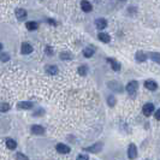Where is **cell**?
<instances>
[{"instance_id": "9c48e42d", "label": "cell", "mask_w": 160, "mask_h": 160, "mask_svg": "<svg viewBox=\"0 0 160 160\" xmlns=\"http://www.w3.org/2000/svg\"><path fill=\"white\" fill-rule=\"evenodd\" d=\"M95 27H97V29H99V30H102L107 27V21L105 18H98L97 21H95Z\"/></svg>"}, {"instance_id": "4fadbf2b", "label": "cell", "mask_w": 160, "mask_h": 160, "mask_svg": "<svg viewBox=\"0 0 160 160\" xmlns=\"http://www.w3.org/2000/svg\"><path fill=\"white\" fill-rule=\"evenodd\" d=\"M16 17L19 19V21H23L27 18V11L24 9H16Z\"/></svg>"}, {"instance_id": "cb8c5ba5", "label": "cell", "mask_w": 160, "mask_h": 160, "mask_svg": "<svg viewBox=\"0 0 160 160\" xmlns=\"http://www.w3.org/2000/svg\"><path fill=\"white\" fill-rule=\"evenodd\" d=\"M116 102H117V100H116V98L113 97V95H110V97L107 98V104H108L111 107H113V106L116 105Z\"/></svg>"}, {"instance_id": "ac0fdd59", "label": "cell", "mask_w": 160, "mask_h": 160, "mask_svg": "<svg viewBox=\"0 0 160 160\" xmlns=\"http://www.w3.org/2000/svg\"><path fill=\"white\" fill-rule=\"evenodd\" d=\"M46 72L48 75H51V76H54V75L58 74V68L55 65H48L47 69H46Z\"/></svg>"}, {"instance_id": "f1b7e54d", "label": "cell", "mask_w": 160, "mask_h": 160, "mask_svg": "<svg viewBox=\"0 0 160 160\" xmlns=\"http://www.w3.org/2000/svg\"><path fill=\"white\" fill-rule=\"evenodd\" d=\"M16 159H28V156H25V155H23L21 153H17L16 154Z\"/></svg>"}, {"instance_id": "8fae6325", "label": "cell", "mask_w": 160, "mask_h": 160, "mask_svg": "<svg viewBox=\"0 0 160 160\" xmlns=\"http://www.w3.org/2000/svg\"><path fill=\"white\" fill-rule=\"evenodd\" d=\"M107 61L111 64V68H112L114 71H119V70H120V66H122V65H120V63H119V61H117L116 59L108 58V59H107Z\"/></svg>"}, {"instance_id": "484cf974", "label": "cell", "mask_w": 160, "mask_h": 160, "mask_svg": "<svg viewBox=\"0 0 160 160\" xmlns=\"http://www.w3.org/2000/svg\"><path fill=\"white\" fill-rule=\"evenodd\" d=\"M9 59H10V55L7 53H1L0 54V60L1 61H7Z\"/></svg>"}, {"instance_id": "9a60e30c", "label": "cell", "mask_w": 160, "mask_h": 160, "mask_svg": "<svg viewBox=\"0 0 160 160\" xmlns=\"http://www.w3.org/2000/svg\"><path fill=\"white\" fill-rule=\"evenodd\" d=\"M81 7H82V10L84 12H90L91 9H93L91 4L89 1H87V0H82V1H81Z\"/></svg>"}, {"instance_id": "d4e9b609", "label": "cell", "mask_w": 160, "mask_h": 160, "mask_svg": "<svg viewBox=\"0 0 160 160\" xmlns=\"http://www.w3.org/2000/svg\"><path fill=\"white\" fill-rule=\"evenodd\" d=\"M60 59H61V60L71 59V53H68V52H66V53H64V52H63V53H60Z\"/></svg>"}, {"instance_id": "ffe728a7", "label": "cell", "mask_w": 160, "mask_h": 160, "mask_svg": "<svg viewBox=\"0 0 160 160\" xmlns=\"http://www.w3.org/2000/svg\"><path fill=\"white\" fill-rule=\"evenodd\" d=\"M38 23L36 22H27V24H25V28L28 29V30H30V31H33V30H36L38 29Z\"/></svg>"}, {"instance_id": "8992f818", "label": "cell", "mask_w": 160, "mask_h": 160, "mask_svg": "<svg viewBox=\"0 0 160 160\" xmlns=\"http://www.w3.org/2000/svg\"><path fill=\"white\" fill-rule=\"evenodd\" d=\"M30 130H31V134H34V135H44L45 134V128L41 125H38V124L31 126Z\"/></svg>"}, {"instance_id": "52a82bcc", "label": "cell", "mask_w": 160, "mask_h": 160, "mask_svg": "<svg viewBox=\"0 0 160 160\" xmlns=\"http://www.w3.org/2000/svg\"><path fill=\"white\" fill-rule=\"evenodd\" d=\"M107 84H108V88H110V89H112L113 91L120 93V91L123 90V88H122L120 83H119V82H117V81H111V82H108Z\"/></svg>"}, {"instance_id": "6da1fadb", "label": "cell", "mask_w": 160, "mask_h": 160, "mask_svg": "<svg viewBox=\"0 0 160 160\" xmlns=\"http://www.w3.org/2000/svg\"><path fill=\"white\" fill-rule=\"evenodd\" d=\"M102 147H104V145L101 143V142H97V143H94L93 146H90V147H86V148H83L86 152H89V153H94V154H98V153H100L101 150H102Z\"/></svg>"}, {"instance_id": "f546056e", "label": "cell", "mask_w": 160, "mask_h": 160, "mask_svg": "<svg viewBox=\"0 0 160 160\" xmlns=\"http://www.w3.org/2000/svg\"><path fill=\"white\" fill-rule=\"evenodd\" d=\"M77 159H78V160H88L89 156H88V155H82V154H81V155L77 156Z\"/></svg>"}, {"instance_id": "30bf717a", "label": "cell", "mask_w": 160, "mask_h": 160, "mask_svg": "<svg viewBox=\"0 0 160 160\" xmlns=\"http://www.w3.org/2000/svg\"><path fill=\"white\" fill-rule=\"evenodd\" d=\"M21 52H22V54H30L33 52V47H31V45L28 42H23L22 47H21Z\"/></svg>"}, {"instance_id": "7a4b0ae2", "label": "cell", "mask_w": 160, "mask_h": 160, "mask_svg": "<svg viewBox=\"0 0 160 160\" xmlns=\"http://www.w3.org/2000/svg\"><path fill=\"white\" fill-rule=\"evenodd\" d=\"M137 89H139V83L137 81H130L129 83L126 84V91L129 93L130 95H135L137 93Z\"/></svg>"}, {"instance_id": "d6986e66", "label": "cell", "mask_w": 160, "mask_h": 160, "mask_svg": "<svg viewBox=\"0 0 160 160\" xmlns=\"http://www.w3.org/2000/svg\"><path fill=\"white\" fill-rule=\"evenodd\" d=\"M149 57H150V59L153 61H155L156 64H159V65H160V53L159 52H152L149 54Z\"/></svg>"}, {"instance_id": "4316f807", "label": "cell", "mask_w": 160, "mask_h": 160, "mask_svg": "<svg viewBox=\"0 0 160 160\" xmlns=\"http://www.w3.org/2000/svg\"><path fill=\"white\" fill-rule=\"evenodd\" d=\"M45 52H46L47 55H52V54H53V51H52V47H51V46H47L46 49H45Z\"/></svg>"}, {"instance_id": "277c9868", "label": "cell", "mask_w": 160, "mask_h": 160, "mask_svg": "<svg viewBox=\"0 0 160 160\" xmlns=\"http://www.w3.org/2000/svg\"><path fill=\"white\" fill-rule=\"evenodd\" d=\"M137 156V147L134 143H130L128 147V158L129 159H135Z\"/></svg>"}, {"instance_id": "2e32d148", "label": "cell", "mask_w": 160, "mask_h": 160, "mask_svg": "<svg viewBox=\"0 0 160 160\" xmlns=\"http://www.w3.org/2000/svg\"><path fill=\"white\" fill-rule=\"evenodd\" d=\"M94 52H95V49H94V47H91V46H89V47H86V48L83 49V55H84L86 58H90V57H93V54H94Z\"/></svg>"}, {"instance_id": "5bb4252c", "label": "cell", "mask_w": 160, "mask_h": 160, "mask_svg": "<svg viewBox=\"0 0 160 160\" xmlns=\"http://www.w3.org/2000/svg\"><path fill=\"white\" fill-rule=\"evenodd\" d=\"M98 39H99L101 42H104V44H108V42L111 41V36H110L107 33H99V34H98Z\"/></svg>"}, {"instance_id": "e0dca14e", "label": "cell", "mask_w": 160, "mask_h": 160, "mask_svg": "<svg viewBox=\"0 0 160 160\" xmlns=\"http://www.w3.org/2000/svg\"><path fill=\"white\" fill-rule=\"evenodd\" d=\"M135 58H136V60H137L139 63H141V61H146V59H147V54H146L145 52H142V51H139V52H136Z\"/></svg>"}, {"instance_id": "ba28073f", "label": "cell", "mask_w": 160, "mask_h": 160, "mask_svg": "<svg viewBox=\"0 0 160 160\" xmlns=\"http://www.w3.org/2000/svg\"><path fill=\"white\" fill-rule=\"evenodd\" d=\"M145 87H146L148 90L154 91V90L158 89V83H156L154 80H147V81H145Z\"/></svg>"}, {"instance_id": "7c38bea8", "label": "cell", "mask_w": 160, "mask_h": 160, "mask_svg": "<svg viewBox=\"0 0 160 160\" xmlns=\"http://www.w3.org/2000/svg\"><path fill=\"white\" fill-rule=\"evenodd\" d=\"M17 106H18V108H22V110H30V108H33L34 104L31 101H21Z\"/></svg>"}, {"instance_id": "7402d4cb", "label": "cell", "mask_w": 160, "mask_h": 160, "mask_svg": "<svg viewBox=\"0 0 160 160\" xmlns=\"http://www.w3.org/2000/svg\"><path fill=\"white\" fill-rule=\"evenodd\" d=\"M78 74H80L81 76H87V74H88V68H87V65L80 66V68H78Z\"/></svg>"}, {"instance_id": "4dcf8cb0", "label": "cell", "mask_w": 160, "mask_h": 160, "mask_svg": "<svg viewBox=\"0 0 160 160\" xmlns=\"http://www.w3.org/2000/svg\"><path fill=\"white\" fill-rule=\"evenodd\" d=\"M1 48H3V45H1V44H0V51H1Z\"/></svg>"}, {"instance_id": "5b68a950", "label": "cell", "mask_w": 160, "mask_h": 160, "mask_svg": "<svg viewBox=\"0 0 160 160\" xmlns=\"http://www.w3.org/2000/svg\"><path fill=\"white\" fill-rule=\"evenodd\" d=\"M142 112H143V114H145L146 117L152 116V114H153V112H154V105H153V104H150V102L146 104V105L143 106V108H142Z\"/></svg>"}, {"instance_id": "603a6c76", "label": "cell", "mask_w": 160, "mask_h": 160, "mask_svg": "<svg viewBox=\"0 0 160 160\" xmlns=\"http://www.w3.org/2000/svg\"><path fill=\"white\" fill-rule=\"evenodd\" d=\"M10 110V105L7 102H0V112H7Z\"/></svg>"}, {"instance_id": "83f0119b", "label": "cell", "mask_w": 160, "mask_h": 160, "mask_svg": "<svg viewBox=\"0 0 160 160\" xmlns=\"http://www.w3.org/2000/svg\"><path fill=\"white\" fill-rule=\"evenodd\" d=\"M154 117H155V119H156V120H160V108L155 111V113H154Z\"/></svg>"}, {"instance_id": "44dd1931", "label": "cell", "mask_w": 160, "mask_h": 160, "mask_svg": "<svg viewBox=\"0 0 160 160\" xmlns=\"http://www.w3.org/2000/svg\"><path fill=\"white\" fill-rule=\"evenodd\" d=\"M6 147L9 149H15L17 147V142L13 140V139H7L6 140Z\"/></svg>"}, {"instance_id": "3957f363", "label": "cell", "mask_w": 160, "mask_h": 160, "mask_svg": "<svg viewBox=\"0 0 160 160\" xmlns=\"http://www.w3.org/2000/svg\"><path fill=\"white\" fill-rule=\"evenodd\" d=\"M55 149H57V152L59 153V154H69L70 153V147L69 146H66L65 143H58L57 146H55Z\"/></svg>"}]
</instances>
